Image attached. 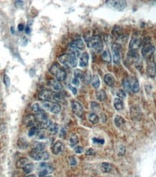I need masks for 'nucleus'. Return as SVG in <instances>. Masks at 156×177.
I'll use <instances>...</instances> for the list:
<instances>
[{
    "instance_id": "37998d69",
    "label": "nucleus",
    "mask_w": 156,
    "mask_h": 177,
    "mask_svg": "<svg viewBox=\"0 0 156 177\" xmlns=\"http://www.w3.org/2000/svg\"><path fill=\"white\" fill-rule=\"evenodd\" d=\"M3 80H4V84L6 86L7 88H8L10 86V78L7 74L4 75V77H3Z\"/></svg>"
},
{
    "instance_id": "052dcab7",
    "label": "nucleus",
    "mask_w": 156,
    "mask_h": 177,
    "mask_svg": "<svg viewBox=\"0 0 156 177\" xmlns=\"http://www.w3.org/2000/svg\"><path fill=\"white\" fill-rule=\"evenodd\" d=\"M18 30L20 31H23V30L25 29V28H24V25L23 24H19L18 25Z\"/></svg>"
},
{
    "instance_id": "ea45409f",
    "label": "nucleus",
    "mask_w": 156,
    "mask_h": 177,
    "mask_svg": "<svg viewBox=\"0 0 156 177\" xmlns=\"http://www.w3.org/2000/svg\"><path fill=\"white\" fill-rule=\"evenodd\" d=\"M121 32H122V28H120L118 26H116L114 28H113V29L112 31V33L114 36H116L118 37L119 36L122 35Z\"/></svg>"
},
{
    "instance_id": "4be33fe9",
    "label": "nucleus",
    "mask_w": 156,
    "mask_h": 177,
    "mask_svg": "<svg viewBox=\"0 0 156 177\" xmlns=\"http://www.w3.org/2000/svg\"><path fill=\"white\" fill-rule=\"evenodd\" d=\"M122 86H123L124 90L127 92H130L132 91V84H131V78H125L122 81Z\"/></svg>"
},
{
    "instance_id": "bf43d9fd",
    "label": "nucleus",
    "mask_w": 156,
    "mask_h": 177,
    "mask_svg": "<svg viewBox=\"0 0 156 177\" xmlns=\"http://www.w3.org/2000/svg\"><path fill=\"white\" fill-rule=\"evenodd\" d=\"M25 31H26V34H30V33H31V27H30L29 26H26V29H25Z\"/></svg>"
},
{
    "instance_id": "a878e982",
    "label": "nucleus",
    "mask_w": 156,
    "mask_h": 177,
    "mask_svg": "<svg viewBox=\"0 0 156 177\" xmlns=\"http://www.w3.org/2000/svg\"><path fill=\"white\" fill-rule=\"evenodd\" d=\"M100 169L104 173H110L113 169V166L109 163H103Z\"/></svg>"
},
{
    "instance_id": "9b49d317",
    "label": "nucleus",
    "mask_w": 156,
    "mask_h": 177,
    "mask_svg": "<svg viewBox=\"0 0 156 177\" xmlns=\"http://www.w3.org/2000/svg\"><path fill=\"white\" fill-rule=\"evenodd\" d=\"M53 97L52 92L48 89H44L39 93L38 99L44 102H49Z\"/></svg>"
},
{
    "instance_id": "de8ad7c7",
    "label": "nucleus",
    "mask_w": 156,
    "mask_h": 177,
    "mask_svg": "<svg viewBox=\"0 0 156 177\" xmlns=\"http://www.w3.org/2000/svg\"><path fill=\"white\" fill-rule=\"evenodd\" d=\"M32 110H33L34 112H37L38 111H40L42 109H41V108H40V105L38 104V103H35V104H33V105H32Z\"/></svg>"
},
{
    "instance_id": "c03bdc74",
    "label": "nucleus",
    "mask_w": 156,
    "mask_h": 177,
    "mask_svg": "<svg viewBox=\"0 0 156 177\" xmlns=\"http://www.w3.org/2000/svg\"><path fill=\"white\" fill-rule=\"evenodd\" d=\"M74 78H82L83 73L82 72V71H80V70H79V69L75 70L74 72Z\"/></svg>"
},
{
    "instance_id": "5701e85b",
    "label": "nucleus",
    "mask_w": 156,
    "mask_h": 177,
    "mask_svg": "<svg viewBox=\"0 0 156 177\" xmlns=\"http://www.w3.org/2000/svg\"><path fill=\"white\" fill-rule=\"evenodd\" d=\"M29 160H28V158H22L19 159L17 160V163H16V167L17 169H23V168L27 165L28 163H29Z\"/></svg>"
},
{
    "instance_id": "4d7b16f0",
    "label": "nucleus",
    "mask_w": 156,
    "mask_h": 177,
    "mask_svg": "<svg viewBox=\"0 0 156 177\" xmlns=\"http://www.w3.org/2000/svg\"><path fill=\"white\" fill-rule=\"evenodd\" d=\"M27 44H28V40H27V39L26 38V36H23L22 38V46H26V45H27Z\"/></svg>"
},
{
    "instance_id": "b1692460",
    "label": "nucleus",
    "mask_w": 156,
    "mask_h": 177,
    "mask_svg": "<svg viewBox=\"0 0 156 177\" xmlns=\"http://www.w3.org/2000/svg\"><path fill=\"white\" fill-rule=\"evenodd\" d=\"M101 58L104 62H108V63H109V62H111V53H110V52L108 49L104 50V51L103 52L101 55Z\"/></svg>"
},
{
    "instance_id": "bb28decb",
    "label": "nucleus",
    "mask_w": 156,
    "mask_h": 177,
    "mask_svg": "<svg viewBox=\"0 0 156 177\" xmlns=\"http://www.w3.org/2000/svg\"><path fill=\"white\" fill-rule=\"evenodd\" d=\"M69 60H70V55L69 54L62 55L58 58V60L62 64L65 66H69Z\"/></svg>"
},
{
    "instance_id": "69168bd1",
    "label": "nucleus",
    "mask_w": 156,
    "mask_h": 177,
    "mask_svg": "<svg viewBox=\"0 0 156 177\" xmlns=\"http://www.w3.org/2000/svg\"><path fill=\"white\" fill-rule=\"evenodd\" d=\"M45 177H52V176H45Z\"/></svg>"
},
{
    "instance_id": "4c0bfd02",
    "label": "nucleus",
    "mask_w": 156,
    "mask_h": 177,
    "mask_svg": "<svg viewBox=\"0 0 156 177\" xmlns=\"http://www.w3.org/2000/svg\"><path fill=\"white\" fill-rule=\"evenodd\" d=\"M22 169H23L24 172L26 173H30L34 169V165L33 163H29Z\"/></svg>"
},
{
    "instance_id": "39448f33",
    "label": "nucleus",
    "mask_w": 156,
    "mask_h": 177,
    "mask_svg": "<svg viewBox=\"0 0 156 177\" xmlns=\"http://www.w3.org/2000/svg\"><path fill=\"white\" fill-rule=\"evenodd\" d=\"M113 52V62L115 64H119L121 62V49L122 44L118 43H114L111 46Z\"/></svg>"
},
{
    "instance_id": "09e8293b",
    "label": "nucleus",
    "mask_w": 156,
    "mask_h": 177,
    "mask_svg": "<svg viewBox=\"0 0 156 177\" xmlns=\"http://www.w3.org/2000/svg\"><path fill=\"white\" fill-rule=\"evenodd\" d=\"M117 96L121 99V98H124L126 97V92H124V90L123 89H118V92L116 93Z\"/></svg>"
},
{
    "instance_id": "a19ab883",
    "label": "nucleus",
    "mask_w": 156,
    "mask_h": 177,
    "mask_svg": "<svg viewBox=\"0 0 156 177\" xmlns=\"http://www.w3.org/2000/svg\"><path fill=\"white\" fill-rule=\"evenodd\" d=\"M44 148H45V145H44V144H43V143H40V142H37V143H35V147L33 149L38 150V151H44Z\"/></svg>"
},
{
    "instance_id": "13d9d810",
    "label": "nucleus",
    "mask_w": 156,
    "mask_h": 177,
    "mask_svg": "<svg viewBox=\"0 0 156 177\" xmlns=\"http://www.w3.org/2000/svg\"><path fill=\"white\" fill-rule=\"evenodd\" d=\"M65 135H66V131H65L64 128H62V130L60 131V134H59L60 137H64Z\"/></svg>"
},
{
    "instance_id": "9d476101",
    "label": "nucleus",
    "mask_w": 156,
    "mask_h": 177,
    "mask_svg": "<svg viewBox=\"0 0 156 177\" xmlns=\"http://www.w3.org/2000/svg\"><path fill=\"white\" fill-rule=\"evenodd\" d=\"M48 84L50 87L51 90L55 93H61L62 91L63 90V87L57 80L51 79L48 82Z\"/></svg>"
},
{
    "instance_id": "aec40b11",
    "label": "nucleus",
    "mask_w": 156,
    "mask_h": 177,
    "mask_svg": "<svg viewBox=\"0 0 156 177\" xmlns=\"http://www.w3.org/2000/svg\"><path fill=\"white\" fill-rule=\"evenodd\" d=\"M104 81L109 87H113L115 84V78L113 75L110 74V73H107L104 76Z\"/></svg>"
},
{
    "instance_id": "7c9ffc66",
    "label": "nucleus",
    "mask_w": 156,
    "mask_h": 177,
    "mask_svg": "<svg viewBox=\"0 0 156 177\" xmlns=\"http://www.w3.org/2000/svg\"><path fill=\"white\" fill-rule=\"evenodd\" d=\"M82 79H83V81H84V83L86 84H90V82H91V81H92L91 73H90L89 71H86V72L84 74H83Z\"/></svg>"
},
{
    "instance_id": "a18cd8bd",
    "label": "nucleus",
    "mask_w": 156,
    "mask_h": 177,
    "mask_svg": "<svg viewBox=\"0 0 156 177\" xmlns=\"http://www.w3.org/2000/svg\"><path fill=\"white\" fill-rule=\"evenodd\" d=\"M127 38H128V36L127 35H124L122 34L118 37V40L120 41V44H124V43L127 42Z\"/></svg>"
},
{
    "instance_id": "c85d7f7f",
    "label": "nucleus",
    "mask_w": 156,
    "mask_h": 177,
    "mask_svg": "<svg viewBox=\"0 0 156 177\" xmlns=\"http://www.w3.org/2000/svg\"><path fill=\"white\" fill-rule=\"evenodd\" d=\"M95 95H96V98L99 101H104L106 99V94L105 91L103 90V89L98 90Z\"/></svg>"
},
{
    "instance_id": "6ab92c4d",
    "label": "nucleus",
    "mask_w": 156,
    "mask_h": 177,
    "mask_svg": "<svg viewBox=\"0 0 156 177\" xmlns=\"http://www.w3.org/2000/svg\"><path fill=\"white\" fill-rule=\"evenodd\" d=\"M88 60H89V55H88V53H82L80 57V66L82 68L86 67L88 64Z\"/></svg>"
},
{
    "instance_id": "3c124183",
    "label": "nucleus",
    "mask_w": 156,
    "mask_h": 177,
    "mask_svg": "<svg viewBox=\"0 0 156 177\" xmlns=\"http://www.w3.org/2000/svg\"><path fill=\"white\" fill-rule=\"evenodd\" d=\"M93 142L95 144H104L105 141L104 139H98V138H93Z\"/></svg>"
},
{
    "instance_id": "49530a36",
    "label": "nucleus",
    "mask_w": 156,
    "mask_h": 177,
    "mask_svg": "<svg viewBox=\"0 0 156 177\" xmlns=\"http://www.w3.org/2000/svg\"><path fill=\"white\" fill-rule=\"evenodd\" d=\"M69 163L71 166H75L77 165V160L74 156L69 157Z\"/></svg>"
},
{
    "instance_id": "423d86ee",
    "label": "nucleus",
    "mask_w": 156,
    "mask_h": 177,
    "mask_svg": "<svg viewBox=\"0 0 156 177\" xmlns=\"http://www.w3.org/2000/svg\"><path fill=\"white\" fill-rule=\"evenodd\" d=\"M155 51V47L152 45L150 43L146 44L144 46V47L142 49V54L143 57L145 59H146L147 60L149 59L152 58V55H153L154 52Z\"/></svg>"
},
{
    "instance_id": "e2e57ef3",
    "label": "nucleus",
    "mask_w": 156,
    "mask_h": 177,
    "mask_svg": "<svg viewBox=\"0 0 156 177\" xmlns=\"http://www.w3.org/2000/svg\"><path fill=\"white\" fill-rule=\"evenodd\" d=\"M10 31H11V33L12 34H15V28H14V27H11L10 28Z\"/></svg>"
},
{
    "instance_id": "8fccbe9b",
    "label": "nucleus",
    "mask_w": 156,
    "mask_h": 177,
    "mask_svg": "<svg viewBox=\"0 0 156 177\" xmlns=\"http://www.w3.org/2000/svg\"><path fill=\"white\" fill-rule=\"evenodd\" d=\"M91 109L94 111H98L100 109V105L98 104L97 103H95V102H93L91 103Z\"/></svg>"
},
{
    "instance_id": "c9c22d12",
    "label": "nucleus",
    "mask_w": 156,
    "mask_h": 177,
    "mask_svg": "<svg viewBox=\"0 0 156 177\" xmlns=\"http://www.w3.org/2000/svg\"><path fill=\"white\" fill-rule=\"evenodd\" d=\"M79 142V139L76 135H72L70 138V144L72 147H74Z\"/></svg>"
},
{
    "instance_id": "ddd939ff",
    "label": "nucleus",
    "mask_w": 156,
    "mask_h": 177,
    "mask_svg": "<svg viewBox=\"0 0 156 177\" xmlns=\"http://www.w3.org/2000/svg\"><path fill=\"white\" fill-rule=\"evenodd\" d=\"M109 2L112 8L119 11L124 10L127 7V2L125 1H110Z\"/></svg>"
},
{
    "instance_id": "473e14b6",
    "label": "nucleus",
    "mask_w": 156,
    "mask_h": 177,
    "mask_svg": "<svg viewBox=\"0 0 156 177\" xmlns=\"http://www.w3.org/2000/svg\"><path fill=\"white\" fill-rule=\"evenodd\" d=\"M53 99H54L55 101L58 103H64L65 101L64 96H63V94H62L61 93H55V94L53 95Z\"/></svg>"
},
{
    "instance_id": "4468645a",
    "label": "nucleus",
    "mask_w": 156,
    "mask_h": 177,
    "mask_svg": "<svg viewBox=\"0 0 156 177\" xmlns=\"http://www.w3.org/2000/svg\"><path fill=\"white\" fill-rule=\"evenodd\" d=\"M127 58H128L129 61L136 64V65L137 63H140V58L139 55L136 51L130 50V52L127 54Z\"/></svg>"
},
{
    "instance_id": "f03ea898",
    "label": "nucleus",
    "mask_w": 156,
    "mask_h": 177,
    "mask_svg": "<svg viewBox=\"0 0 156 177\" xmlns=\"http://www.w3.org/2000/svg\"><path fill=\"white\" fill-rule=\"evenodd\" d=\"M88 46L90 49H93L96 52H100L104 48V43L100 36H93L88 41Z\"/></svg>"
},
{
    "instance_id": "cd10ccee",
    "label": "nucleus",
    "mask_w": 156,
    "mask_h": 177,
    "mask_svg": "<svg viewBox=\"0 0 156 177\" xmlns=\"http://www.w3.org/2000/svg\"><path fill=\"white\" fill-rule=\"evenodd\" d=\"M124 123H125L124 119V118L122 117V116L116 115V117H115L114 123H115V125H116V126H117V127L120 128L122 126H123V125L124 124Z\"/></svg>"
},
{
    "instance_id": "e433bc0d",
    "label": "nucleus",
    "mask_w": 156,
    "mask_h": 177,
    "mask_svg": "<svg viewBox=\"0 0 156 177\" xmlns=\"http://www.w3.org/2000/svg\"><path fill=\"white\" fill-rule=\"evenodd\" d=\"M48 129H49V133H51V134H56L58 131V124L57 123H52Z\"/></svg>"
},
{
    "instance_id": "f8f14e48",
    "label": "nucleus",
    "mask_w": 156,
    "mask_h": 177,
    "mask_svg": "<svg viewBox=\"0 0 156 177\" xmlns=\"http://www.w3.org/2000/svg\"><path fill=\"white\" fill-rule=\"evenodd\" d=\"M64 146L63 143L60 141H57L54 143V145L51 147V152L54 155H59L64 151Z\"/></svg>"
},
{
    "instance_id": "412c9836",
    "label": "nucleus",
    "mask_w": 156,
    "mask_h": 177,
    "mask_svg": "<svg viewBox=\"0 0 156 177\" xmlns=\"http://www.w3.org/2000/svg\"><path fill=\"white\" fill-rule=\"evenodd\" d=\"M131 84H132V92L137 93L140 91V84L136 78H131Z\"/></svg>"
},
{
    "instance_id": "7ed1b4c3",
    "label": "nucleus",
    "mask_w": 156,
    "mask_h": 177,
    "mask_svg": "<svg viewBox=\"0 0 156 177\" xmlns=\"http://www.w3.org/2000/svg\"><path fill=\"white\" fill-rule=\"evenodd\" d=\"M54 171V167L50 163H42L38 166V176L39 177L47 176L49 173Z\"/></svg>"
},
{
    "instance_id": "20e7f679",
    "label": "nucleus",
    "mask_w": 156,
    "mask_h": 177,
    "mask_svg": "<svg viewBox=\"0 0 156 177\" xmlns=\"http://www.w3.org/2000/svg\"><path fill=\"white\" fill-rule=\"evenodd\" d=\"M30 155L35 160H46L49 158V154L46 151H38L35 149L31 150Z\"/></svg>"
},
{
    "instance_id": "5fc2aeb1",
    "label": "nucleus",
    "mask_w": 156,
    "mask_h": 177,
    "mask_svg": "<svg viewBox=\"0 0 156 177\" xmlns=\"http://www.w3.org/2000/svg\"><path fill=\"white\" fill-rule=\"evenodd\" d=\"M72 84H73L74 86H75V87H77V86H79V84H80L79 79H78V78H74L72 80Z\"/></svg>"
},
{
    "instance_id": "58836bf2",
    "label": "nucleus",
    "mask_w": 156,
    "mask_h": 177,
    "mask_svg": "<svg viewBox=\"0 0 156 177\" xmlns=\"http://www.w3.org/2000/svg\"><path fill=\"white\" fill-rule=\"evenodd\" d=\"M69 55H72V56H73L74 57V58L77 59L80 57V51L77 49L71 47V49H70V53H69Z\"/></svg>"
},
{
    "instance_id": "603ef678",
    "label": "nucleus",
    "mask_w": 156,
    "mask_h": 177,
    "mask_svg": "<svg viewBox=\"0 0 156 177\" xmlns=\"http://www.w3.org/2000/svg\"><path fill=\"white\" fill-rule=\"evenodd\" d=\"M118 154L119 155H123L125 153V147L123 145H120L119 148H118Z\"/></svg>"
},
{
    "instance_id": "f704fd0d",
    "label": "nucleus",
    "mask_w": 156,
    "mask_h": 177,
    "mask_svg": "<svg viewBox=\"0 0 156 177\" xmlns=\"http://www.w3.org/2000/svg\"><path fill=\"white\" fill-rule=\"evenodd\" d=\"M88 119H89L90 122L92 123H94V124L98 123L99 121L98 116L95 113H94V112H92V113L89 114V115H88Z\"/></svg>"
},
{
    "instance_id": "6e6d98bb",
    "label": "nucleus",
    "mask_w": 156,
    "mask_h": 177,
    "mask_svg": "<svg viewBox=\"0 0 156 177\" xmlns=\"http://www.w3.org/2000/svg\"><path fill=\"white\" fill-rule=\"evenodd\" d=\"M95 154V151L92 149V148H90L86 151V155H93Z\"/></svg>"
},
{
    "instance_id": "2eb2a0df",
    "label": "nucleus",
    "mask_w": 156,
    "mask_h": 177,
    "mask_svg": "<svg viewBox=\"0 0 156 177\" xmlns=\"http://www.w3.org/2000/svg\"><path fill=\"white\" fill-rule=\"evenodd\" d=\"M141 40L138 37H133L129 42V49L132 51H136L140 47Z\"/></svg>"
},
{
    "instance_id": "a211bd4d",
    "label": "nucleus",
    "mask_w": 156,
    "mask_h": 177,
    "mask_svg": "<svg viewBox=\"0 0 156 177\" xmlns=\"http://www.w3.org/2000/svg\"><path fill=\"white\" fill-rule=\"evenodd\" d=\"M35 121H36V120H35V115H31V114L26 115L23 119V123L27 126H31L34 125Z\"/></svg>"
},
{
    "instance_id": "393cba45",
    "label": "nucleus",
    "mask_w": 156,
    "mask_h": 177,
    "mask_svg": "<svg viewBox=\"0 0 156 177\" xmlns=\"http://www.w3.org/2000/svg\"><path fill=\"white\" fill-rule=\"evenodd\" d=\"M113 105H114V108L117 110H121L124 108V103L122 101V100L120 98H116L113 102Z\"/></svg>"
},
{
    "instance_id": "0e129e2a",
    "label": "nucleus",
    "mask_w": 156,
    "mask_h": 177,
    "mask_svg": "<svg viewBox=\"0 0 156 177\" xmlns=\"http://www.w3.org/2000/svg\"><path fill=\"white\" fill-rule=\"evenodd\" d=\"M27 177H35V175H30V176H28Z\"/></svg>"
},
{
    "instance_id": "c756f323",
    "label": "nucleus",
    "mask_w": 156,
    "mask_h": 177,
    "mask_svg": "<svg viewBox=\"0 0 156 177\" xmlns=\"http://www.w3.org/2000/svg\"><path fill=\"white\" fill-rule=\"evenodd\" d=\"M17 146L20 149H26L28 146V143L26 139L20 138L17 141Z\"/></svg>"
},
{
    "instance_id": "0eeeda50",
    "label": "nucleus",
    "mask_w": 156,
    "mask_h": 177,
    "mask_svg": "<svg viewBox=\"0 0 156 177\" xmlns=\"http://www.w3.org/2000/svg\"><path fill=\"white\" fill-rule=\"evenodd\" d=\"M46 110H49L54 114H58L61 111V106L57 103H50V102H44L42 104Z\"/></svg>"
},
{
    "instance_id": "dca6fc26",
    "label": "nucleus",
    "mask_w": 156,
    "mask_h": 177,
    "mask_svg": "<svg viewBox=\"0 0 156 177\" xmlns=\"http://www.w3.org/2000/svg\"><path fill=\"white\" fill-rule=\"evenodd\" d=\"M70 47L75 48V49H83L85 48V44L81 39H77L72 42L70 44Z\"/></svg>"
},
{
    "instance_id": "864d4df0",
    "label": "nucleus",
    "mask_w": 156,
    "mask_h": 177,
    "mask_svg": "<svg viewBox=\"0 0 156 177\" xmlns=\"http://www.w3.org/2000/svg\"><path fill=\"white\" fill-rule=\"evenodd\" d=\"M74 151H75L76 153H78V154H80V153H82L83 152V148L82 147H80V146L75 147H74Z\"/></svg>"
},
{
    "instance_id": "6e6552de",
    "label": "nucleus",
    "mask_w": 156,
    "mask_h": 177,
    "mask_svg": "<svg viewBox=\"0 0 156 177\" xmlns=\"http://www.w3.org/2000/svg\"><path fill=\"white\" fill-rule=\"evenodd\" d=\"M147 73H148V76L151 78H154L156 76V65L152 58L148 60Z\"/></svg>"
},
{
    "instance_id": "f257e3e1",
    "label": "nucleus",
    "mask_w": 156,
    "mask_h": 177,
    "mask_svg": "<svg viewBox=\"0 0 156 177\" xmlns=\"http://www.w3.org/2000/svg\"><path fill=\"white\" fill-rule=\"evenodd\" d=\"M50 73L56 77L58 81H64L67 78V72L64 68L58 63H54L50 68Z\"/></svg>"
},
{
    "instance_id": "1a4fd4ad",
    "label": "nucleus",
    "mask_w": 156,
    "mask_h": 177,
    "mask_svg": "<svg viewBox=\"0 0 156 177\" xmlns=\"http://www.w3.org/2000/svg\"><path fill=\"white\" fill-rule=\"evenodd\" d=\"M71 106H72V112L75 114L76 115L80 118H82L84 113V110H83V108L82 105L77 101H72L71 103Z\"/></svg>"
},
{
    "instance_id": "79ce46f5",
    "label": "nucleus",
    "mask_w": 156,
    "mask_h": 177,
    "mask_svg": "<svg viewBox=\"0 0 156 177\" xmlns=\"http://www.w3.org/2000/svg\"><path fill=\"white\" fill-rule=\"evenodd\" d=\"M38 131V128L36 126H33L31 128L29 131H28V136L29 137H33V136L37 134V132Z\"/></svg>"
},
{
    "instance_id": "680f3d73",
    "label": "nucleus",
    "mask_w": 156,
    "mask_h": 177,
    "mask_svg": "<svg viewBox=\"0 0 156 177\" xmlns=\"http://www.w3.org/2000/svg\"><path fill=\"white\" fill-rule=\"evenodd\" d=\"M70 89L72 90V93H73L74 94H77V89H76V88H74V87H70Z\"/></svg>"
},
{
    "instance_id": "2f4dec72",
    "label": "nucleus",
    "mask_w": 156,
    "mask_h": 177,
    "mask_svg": "<svg viewBox=\"0 0 156 177\" xmlns=\"http://www.w3.org/2000/svg\"><path fill=\"white\" fill-rule=\"evenodd\" d=\"M92 86L95 89H98L100 87V79L98 75H93L92 77Z\"/></svg>"
},
{
    "instance_id": "f3484780",
    "label": "nucleus",
    "mask_w": 156,
    "mask_h": 177,
    "mask_svg": "<svg viewBox=\"0 0 156 177\" xmlns=\"http://www.w3.org/2000/svg\"><path fill=\"white\" fill-rule=\"evenodd\" d=\"M35 120H36V121L38 123H41L43 122V121H46V119H48V116L46 115V112H44V110H41L40 111L37 112L36 113H35Z\"/></svg>"
},
{
    "instance_id": "72a5a7b5",
    "label": "nucleus",
    "mask_w": 156,
    "mask_h": 177,
    "mask_svg": "<svg viewBox=\"0 0 156 177\" xmlns=\"http://www.w3.org/2000/svg\"><path fill=\"white\" fill-rule=\"evenodd\" d=\"M139 112H140L139 110L136 108V107L132 106V108H131V117H132V119L133 120L136 119V118L139 117L140 116Z\"/></svg>"
}]
</instances>
